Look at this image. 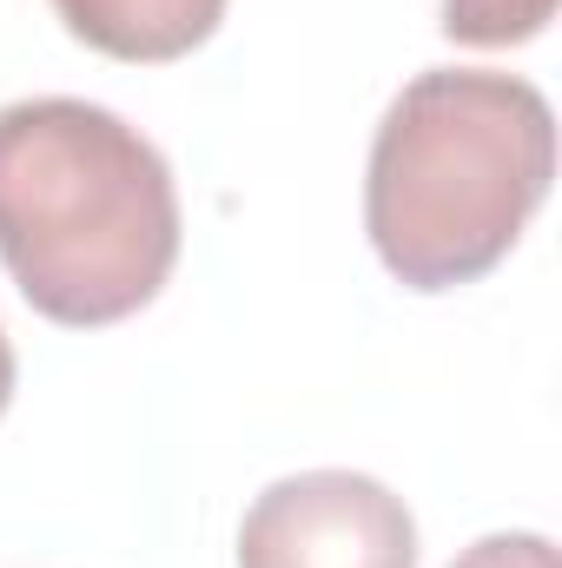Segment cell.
<instances>
[{
  "label": "cell",
  "instance_id": "6da1fadb",
  "mask_svg": "<svg viewBox=\"0 0 562 568\" xmlns=\"http://www.w3.org/2000/svg\"><path fill=\"white\" fill-rule=\"evenodd\" d=\"M179 185L165 152L93 100L0 106V265L67 331L145 311L179 265Z\"/></svg>",
  "mask_w": 562,
  "mask_h": 568
},
{
  "label": "cell",
  "instance_id": "3957f363",
  "mask_svg": "<svg viewBox=\"0 0 562 568\" xmlns=\"http://www.w3.org/2000/svg\"><path fill=\"white\" fill-rule=\"evenodd\" d=\"M239 568H418V523L378 476L304 469L245 509Z\"/></svg>",
  "mask_w": 562,
  "mask_h": 568
},
{
  "label": "cell",
  "instance_id": "8992f818",
  "mask_svg": "<svg viewBox=\"0 0 562 568\" xmlns=\"http://www.w3.org/2000/svg\"><path fill=\"white\" fill-rule=\"evenodd\" d=\"M450 568H556V542L536 529H503V536L470 542Z\"/></svg>",
  "mask_w": 562,
  "mask_h": 568
},
{
  "label": "cell",
  "instance_id": "277c9868",
  "mask_svg": "<svg viewBox=\"0 0 562 568\" xmlns=\"http://www.w3.org/2000/svg\"><path fill=\"white\" fill-rule=\"evenodd\" d=\"M67 33L107 60L127 67H165L205 47L225 20V0H53Z\"/></svg>",
  "mask_w": 562,
  "mask_h": 568
},
{
  "label": "cell",
  "instance_id": "7a4b0ae2",
  "mask_svg": "<svg viewBox=\"0 0 562 568\" xmlns=\"http://www.w3.org/2000/svg\"><path fill=\"white\" fill-rule=\"evenodd\" d=\"M556 179V113L516 73L430 67L378 120L364 232L411 291L490 278Z\"/></svg>",
  "mask_w": 562,
  "mask_h": 568
},
{
  "label": "cell",
  "instance_id": "5b68a950",
  "mask_svg": "<svg viewBox=\"0 0 562 568\" xmlns=\"http://www.w3.org/2000/svg\"><path fill=\"white\" fill-rule=\"evenodd\" d=\"M556 0H443V40L456 47H523L550 27Z\"/></svg>",
  "mask_w": 562,
  "mask_h": 568
},
{
  "label": "cell",
  "instance_id": "52a82bcc",
  "mask_svg": "<svg viewBox=\"0 0 562 568\" xmlns=\"http://www.w3.org/2000/svg\"><path fill=\"white\" fill-rule=\"evenodd\" d=\"M13 344H7V331H0V417H7V404H13Z\"/></svg>",
  "mask_w": 562,
  "mask_h": 568
}]
</instances>
